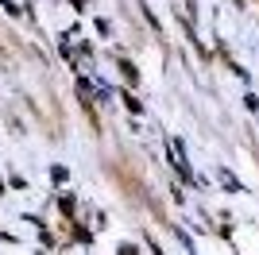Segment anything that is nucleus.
Listing matches in <instances>:
<instances>
[{"mask_svg": "<svg viewBox=\"0 0 259 255\" xmlns=\"http://www.w3.org/2000/svg\"><path fill=\"white\" fill-rule=\"evenodd\" d=\"M120 70L128 74V81H136V77H140V74H136V66H132V62H120Z\"/></svg>", "mask_w": 259, "mask_h": 255, "instance_id": "1", "label": "nucleus"}]
</instances>
